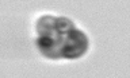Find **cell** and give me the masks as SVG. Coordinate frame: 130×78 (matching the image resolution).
Here are the masks:
<instances>
[{
  "mask_svg": "<svg viewBox=\"0 0 130 78\" xmlns=\"http://www.w3.org/2000/svg\"><path fill=\"white\" fill-rule=\"evenodd\" d=\"M88 38L84 32L77 28L69 31L68 34H62V44H61V55L64 58L75 59L79 58L87 51Z\"/></svg>",
  "mask_w": 130,
  "mask_h": 78,
  "instance_id": "obj_1",
  "label": "cell"
},
{
  "mask_svg": "<svg viewBox=\"0 0 130 78\" xmlns=\"http://www.w3.org/2000/svg\"><path fill=\"white\" fill-rule=\"evenodd\" d=\"M37 31H38V35H47L50 32L56 31V18L53 16H42L38 23H37Z\"/></svg>",
  "mask_w": 130,
  "mask_h": 78,
  "instance_id": "obj_2",
  "label": "cell"
},
{
  "mask_svg": "<svg viewBox=\"0 0 130 78\" xmlns=\"http://www.w3.org/2000/svg\"><path fill=\"white\" fill-rule=\"evenodd\" d=\"M75 24H73L68 18H56V30L60 32V34H68L69 31L75 30Z\"/></svg>",
  "mask_w": 130,
  "mask_h": 78,
  "instance_id": "obj_3",
  "label": "cell"
}]
</instances>
